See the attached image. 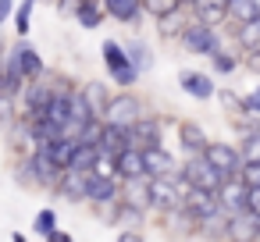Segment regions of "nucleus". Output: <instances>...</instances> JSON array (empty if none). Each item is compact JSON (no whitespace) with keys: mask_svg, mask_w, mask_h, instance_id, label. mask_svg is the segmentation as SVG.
Segmentation results:
<instances>
[{"mask_svg":"<svg viewBox=\"0 0 260 242\" xmlns=\"http://www.w3.org/2000/svg\"><path fill=\"white\" fill-rule=\"evenodd\" d=\"M104 64H107V72H111V79H114L118 86H132V82L143 75V72L136 68L128 47H121V43H114V40L104 43Z\"/></svg>","mask_w":260,"mask_h":242,"instance_id":"obj_1","label":"nucleus"},{"mask_svg":"<svg viewBox=\"0 0 260 242\" xmlns=\"http://www.w3.org/2000/svg\"><path fill=\"white\" fill-rule=\"evenodd\" d=\"M182 171H185V178H189L192 185H200V189L217 192V189L224 185V175H221V171H217V167H214L203 153H192V157L185 160V167H182Z\"/></svg>","mask_w":260,"mask_h":242,"instance_id":"obj_2","label":"nucleus"},{"mask_svg":"<svg viewBox=\"0 0 260 242\" xmlns=\"http://www.w3.org/2000/svg\"><path fill=\"white\" fill-rule=\"evenodd\" d=\"M217 196H221V206H224V214H246L249 210V182L242 178V175H232V178H224V185L217 189Z\"/></svg>","mask_w":260,"mask_h":242,"instance_id":"obj_3","label":"nucleus"},{"mask_svg":"<svg viewBox=\"0 0 260 242\" xmlns=\"http://www.w3.org/2000/svg\"><path fill=\"white\" fill-rule=\"evenodd\" d=\"M203 157L224 175V178H232V175H242V164H246V157H242V150H235V146H224V143H207V150H203Z\"/></svg>","mask_w":260,"mask_h":242,"instance_id":"obj_4","label":"nucleus"},{"mask_svg":"<svg viewBox=\"0 0 260 242\" xmlns=\"http://www.w3.org/2000/svg\"><path fill=\"white\" fill-rule=\"evenodd\" d=\"M182 43H185L189 54H217V47H221L214 25H207V22H192V25H185Z\"/></svg>","mask_w":260,"mask_h":242,"instance_id":"obj_5","label":"nucleus"},{"mask_svg":"<svg viewBox=\"0 0 260 242\" xmlns=\"http://www.w3.org/2000/svg\"><path fill=\"white\" fill-rule=\"evenodd\" d=\"M86 199H89V203H96V206L121 203L118 178H114V175H96V171H89V182H86Z\"/></svg>","mask_w":260,"mask_h":242,"instance_id":"obj_6","label":"nucleus"},{"mask_svg":"<svg viewBox=\"0 0 260 242\" xmlns=\"http://www.w3.org/2000/svg\"><path fill=\"white\" fill-rule=\"evenodd\" d=\"M25 175H29V178H36L40 185H54V189H57V182H61L64 167H61L54 157H47V153L40 150L36 157H29V167H25Z\"/></svg>","mask_w":260,"mask_h":242,"instance_id":"obj_7","label":"nucleus"},{"mask_svg":"<svg viewBox=\"0 0 260 242\" xmlns=\"http://www.w3.org/2000/svg\"><path fill=\"white\" fill-rule=\"evenodd\" d=\"M143 175H146V150L143 146H125L118 153V178H143Z\"/></svg>","mask_w":260,"mask_h":242,"instance_id":"obj_8","label":"nucleus"},{"mask_svg":"<svg viewBox=\"0 0 260 242\" xmlns=\"http://www.w3.org/2000/svg\"><path fill=\"white\" fill-rule=\"evenodd\" d=\"M15 57H18V68H22V75L29 79V82H36V79H43V57L36 54V47L29 43V40H22L15 50H11Z\"/></svg>","mask_w":260,"mask_h":242,"instance_id":"obj_9","label":"nucleus"},{"mask_svg":"<svg viewBox=\"0 0 260 242\" xmlns=\"http://www.w3.org/2000/svg\"><path fill=\"white\" fill-rule=\"evenodd\" d=\"M128 128H132V146H143V150L160 146V121L157 118H139Z\"/></svg>","mask_w":260,"mask_h":242,"instance_id":"obj_10","label":"nucleus"},{"mask_svg":"<svg viewBox=\"0 0 260 242\" xmlns=\"http://www.w3.org/2000/svg\"><path fill=\"white\" fill-rule=\"evenodd\" d=\"M86 182H89V171L64 167V175H61L57 189H61V196H68V199H86Z\"/></svg>","mask_w":260,"mask_h":242,"instance_id":"obj_11","label":"nucleus"},{"mask_svg":"<svg viewBox=\"0 0 260 242\" xmlns=\"http://www.w3.org/2000/svg\"><path fill=\"white\" fill-rule=\"evenodd\" d=\"M139 118H143V111H139V100H132V96H118V100H111V107H107V121L132 125V121H139Z\"/></svg>","mask_w":260,"mask_h":242,"instance_id":"obj_12","label":"nucleus"},{"mask_svg":"<svg viewBox=\"0 0 260 242\" xmlns=\"http://www.w3.org/2000/svg\"><path fill=\"white\" fill-rule=\"evenodd\" d=\"M121 199H125V203H132V206H139V210L153 206V203H150V178H146V175H143V178H125Z\"/></svg>","mask_w":260,"mask_h":242,"instance_id":"obj_13","label":"nucleus"},{"mask_svg":"<svg viewBox=\"0 0 260 242\" xmlns=\"http://www.w3.org/2000/svg\"><path fill=\"white\" fill-rule=\"evenodd\" d=\"M178 86H182L189 96H196V100H210V96H214V82H210L207 75H200V72H182V75H178Z\"/></svg>","mask_w":260,"mask_h":242,"instance_id":"obj_14","label":"nucleus"},{"mask_svg":"<svg viewBox=\"0 0 260 242\" xmlns=\"http://www.w3.org/2000/svg\"><path fill=\"white\" fill-rule=\"evenodd\" d=\"M178 167H175V157L164 150V146H150L146 150V175L150 178H157V175H175Z\"/></svg>","mask_w":260,"mask_h":242,"instance_id":"obj_15","label":"nucleus"},{"mask_svg":"<svg viewBox=\"0 0 260 242\" xmlns=\"http://www.w3.org/2000/svg\"><path fill=\"white\" fill-rule=\"evenodd\" d=\"M192 11H196L200 22L217 25V22L228 18V0H192Z\"/></svg>","mask_w":260,"mask_h":242,"instance_id":"obj_16","label":"nucleus"},{"mask_svg":"<svg viewBox=\"0 0 260 242\" xmlns=\"http://www.w3.org/2000/svg\"><path fill=\"white\" fill-rule=\"evenodd\" d=\"M104 8H107V15L118 18V22H136L143 0H104Z\"/></svg>","mask_w":260,"mask_h":242,"instance_id":"obj_17","label":"nucleus"},{"mask_svg":"<svg viewBox=\"0 0 260 242\" xmlns=\"http://www.w3.org/2000/svg\"><path fill=\"white\" fill-rule=\"evenodd\" d=\"M82 96L89 100V107H93V114H96V118H107L111 100H107V89H104L100 82H86V86H82Z\"/></svg>","mask_w":260,"mask_h":242,"instance_id":"obj_18","label":"nucleus"},{"mask_svg":"<svg viewBox=\"0 0 260 242\" xmlns=\"http://www.w3.org/2000/svg\"><path fill=\"white\" fill-rule=\"evenodd\" d=\"M104 11H107V8H100L96 0H79V11H75V15H79V25L96 29V25L104 22Z\"/></svg>","mask_w":260,"mask_h":242,"instance_id":"obj_19","label":"nucleus"},{"mask_svg":"<svg viewBox=\"0 0 260 242\" xmlns=\"http://www.w3.org/2000/svg\"><path fill=\"white\" fill-rule=\"evenodd\" d=\"M182 146H185L189 153H203V150H207L203 128H200V125H182Z\"/></svg>","mask_w":260,"mask_h":242,"instance_id":"obj_20","label":"nucleus"},{"mask_svg":"<svg viewBox=\"0 0 260 242\" xmlns=\"http://www.w3.org/2000/svg\"><path fill=\"white\" fill-rule=\"evenodd\" d=\"M182 4H185V0H143V8H146L150 15H157V18H168V15H175Z\"/></svg>","mask_w":260,"mask_h":242,"instance_id":"obj_21","label":"nucleus"},{"mask_svg":"<svg viewBox=\"0 0 260 242\" xmlns=\"http://www.w3.org/2000/svg\"><path fill=\"white\" fill-rule=\"evenodd\" d=\"M239 40H242L249 50L260 47V15H256L253 22H242V25H239Z\"/></svg>","mask_w":260,"mask_h":242,"instance_id":"obj_22","label":"nucleus"},{"mask_svg":"<svg viewBox=\"0 0 260 242\" xmlns=\"http://www.w3.org/2000/svg\"><path fill=\"white\" fill-rule=\"evenodd\" d=\"M36 231L50 238V235L57 231V214H54V210H40V214H36Z\"/></svg>","mask_w":260,"mask_h":242,"instance_id":"obj_23","label":"nucleus"},{"mask_svg":"<svg viewBox=\"0 0 260 242\" xmlns=\"http://www.w3.org/2000/svg\"><path fill=\"white\" fill-rule=\"evenodd\" d=\"M128 54H132V61H136V68H139V72H146V68H150V50H146V43H143V40L128 43Z\"/></svg>","mask_w":260,"mask_h":242,"instance_id":"obj_24","label":"nucleus"},{"mask_svg":"<svg viewBox=\"0 0 260 242\" xmlns=\"http://www.w3.org/2000/svg\"><path fill=\"white\" fill-rule=\"evenodd\" d=\"M242 157L246 160H260V132L256 135H242Z\"/></svg>","mask_w":260,"mask_h":242,"instance_id":"obj_25","label":"nucleus"},{"mask_svg":"<svg viewBox=\"0 0 260 242\" xmlns=\"http://www.w3.org/2000/svg\"><path fill=\"white\" fill-rule=\"evenodd\" d=\"M32 4H36V0H25V4L18 8V15H15V25H18V32H22V36L29 32V15H32Z\"/></svg>","mask_w":260,"mask_h":242,"instance_id":"obj_26","label":"nucleus"},{"mask_svg":"<svg viewBox=\"0 0 260 242\" xmlns=\"http://www.w3.org/2000/svg\"><path fill=\"white\" fill-rule=\"evenodd\" d=\"M242 178H246L249 185H260V160H246V164H242Z\"/></svg>","mask_w":260,"mask_h":242,"instance_id":"obj_27","label":"nucleus"},{"mask_svg":"<svg viewBox=\"0 0 260 242\" xmlns=\"http://www.w3.org/2000/svg\"><path fill=\"white\" fill-rule=\"evenodd\" d=\"M210 57H214V68H217L221 75H228V72L235 68V57H228V54H221V50H217V54H210Z\"/></svg>","mask_w":260,"mask_h":242,"instance_id":"obj_28","label":"nucleus"},{"mask_svg":"<svg viewBox=\"0 0 260 242\" xmlns=\"http://www.w3.org/2000/svg\"><path fill=\"white\" fill-rule=\"evenodd\" d=\"M242 111H246V114H260V89L249 93V96L242 100Z\"/></svg>","mask_w":260,"mask_h":242,"instance_id":"obj_29","label":"nucleus"},{"mask_svg":"<svg viewBox=\"0 0 260 242\" xmlns=\"http://www.w3.org/2000/svg\"><path fill=\"white\" fill-rule=\"evenodd\" d=\"M249 214L260 217V185H249Z\"/></svg>","mask_w":260,"mask_h":242,"instance_id":"obj_30","label":"nucleus"},{"mask_svg":"<svg viewBox=\"0 0 260 242\" xmlns=\"http://www.w3.org/2000/svg\"><path fill=\"white\" fill-rule=\"evenodd\" d=\"M239 132H242V135H256V132H260V121H242Z\"/></svg>","mask_w":260,"mask_h":242,"instance_id":"obj_31","label":"nucleus"},{"mask_svg":"<svg viewBox=\"0 0 260 242\" xmlns=\"http://www.w3.org/2000/svg\"><path fill=\"white\" fill-rule=\"evenodd\" d=\"M11 8H15V0H0V22L11 15Z\"/></svg>","mask_w":260,"mask_h":242,"instance_id":"obj_32","label":"nucleus"},{"mask_svg":"<svg viewBox=\"0 0 260 242\" xmlns=\"http://www.w3.org/2000/svg\"><path fill=\"white\" fill-rule=\"evenodd\" d=\"M4 93H8V72L0 68V96H4Z\"/></svg>","mask_w":260,"mask_h":242,"instance_id":"obj_33","label":"nucleus"},{"mask_svg":"<svg viewBox=\"0 0 260 242\" xmlns=\"http://www.w3.org/2000/svg\"><path fill=\"white\" fill-rule=\"evenodd\" d=\"M189 4H192V0H189Z\"/></svg>","mask_w":260,"mask_h":242,"instance_id":"obj_34","label":"nucleus"}]
</instances>
